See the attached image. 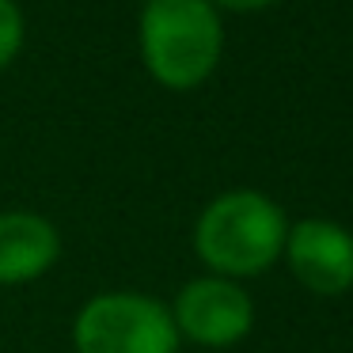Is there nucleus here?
I'll list each match as a JSON object with an SVG mask.
<instances>
[{"label": "nucleus", "mask_w": 353, "mask_h": 353, "mask_svg": "<svg viewBox=\"0 0 353 353\" xmlns=\"http://www.w3.org/2000/svg\"><path fill=\"white\" fill-rule=\"evenodd\" d=\"M281 259L289 274L315 296H342L353 289V232L327 216L289 224Z\"/></svg>", "instance_id": "nucleus-5"}, {"label": "nucleus", "mask_w": 353, "mask_h": 353, "mask_svg": "<svg viewBox=\"0 0 353 353\" xmlns=\"http://www.w3.org/2000/svg\"><path fill=\"white\" fill-rule=\"evenodd\" d=\"M171 319L183 342L201 350H228L239 345L254 327V300L232 277L201 274L186 281L171 300Z\"/></svg>", "instance_id": "nucleus-4"}, {"label": "nucleus", "mask_w": 353, "mask_h": 353, "mask_svg": "<svg viewBox=\"0 0 353 353\" xmlns=\"http://www.w3.org/2000/svg\"><path fill=\"white\" fill-rule=\"evenodd\" d=\"M216 12H262L270 8V4H277V0H209Z\"/></svg>", "instance_id": "nucleus-8"}, {"label": "nucleus", "mask_w": 353, "mask_h": 353, "mask_svg": "<svg viewBox=\"0 0 353 353\" xmlns=\"http://www.w3.org/2000/svg\"><path fill=\"white\" fill-rule=\"evenodd\" d=\"M289 221L285 209L262 190H224L194 221V254L216 277H259L281 259Z\"/></svg>", "instance_id": "nucleus-2"}, {"label": "nucleus", "mask_w": 353, "mask_h": 353, "mask_svg": "<svg viewBox=\"0 0 353 353\" xmlns=\"http://www.w3.org/2000/svg\"><path fill=\"white\" fill-rule=\"evenodd\" d=\"M137 54L163 92H198L224 57V19L209 0H145Z\"/></svg>", "instance_id": "nucleus-1"}, {"label": "nucleus", "mask_w": 353, "mask_h": 353, "mask_svg": "<svg viewBox=\"0 0 353 353\" xmlns=\"http://www.w3.org/2000/svg\"><path fill=\"white\" fill-rule=\"evenodd\" d=\"M27 42V16L19 0H0V72L12 69Z\"/></svg>", "instance_id": "nucleus-7"}, {"label": "nucleus", "mask_w": 353, "mask_h": 353, "mask_svg": "<svg viewBox=\"0 0 353 353\" xmlns=\"http://www.w3.org/2000/svg\"><path fill=\"white\" fill-rule=\"evenodd\" d=\"M61 232L34 209L0 213V289H16L46 277L61 262Z\"/></svg>", "instance_id": "nucleus-6"}, {"label": "nucleus", "mask_w": 353, "mask_h": 353, "mask_svg": "<svg viewBox=\"0 0 353 353\" xmlns=\"http://www.w3.org/2000/svg\"><path fill=\"white\" fill-rule=\"evenodd\" d=\"M69 338L77 353H179L183 345L171 307L141 289L88 296L72 315Z\"/></svg>", "instance_id": "nucleus-3"}]
</instances>
